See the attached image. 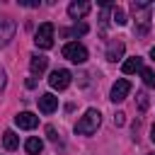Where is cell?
Returning a JSON list of instances; mask_svg holds the SVG:
<instances>
[{"label": "cell", "instance_id": "cell-8", "mask_svg": "<svg viewBox=\"0 0 155 155\" xmlns=\"http://www.w3.org/2000/svg\"><path fill=\"white\" fill-rule=\"evenodd\" d=\"M15 124H17L19 128H24V131H31V128H36L39 116H36V114H31V111H19V114L15 116Z\"/></svg>", "mask_w": 155, "mask_h": 155}, {"label": "cell", "instance_id": "cell-19", "mask_svg": "<svg viewBox=\"0 0 155 155\" xmlns=\"http://www.w3.org/2000/svg\"><path fill=\"white\" fill-rule=\"evenodd\" d=\"M87 29H90V27H87L85 22H80V24L73 27V31H65V34H87Z\"/></svg>", "mask_w": 155, "mask_h": 155}, {"label": "cell", "instance_id": "cell-20", "mask_svg": "<svg viewBox=\"0 0 155 155\" xmlns=\"http://www.w3.org/2000/svg\"><path fill=\"white\" fill-rule=\"evenodd\" d=\"M124 121H126V114L124 111H116L114 114V126H124Z\"/></svg>", "mask_w": 155, "mask_h": 155}, {"label": "cell", "instance_id": "cell-23", "mask_svg": "<svg viewBox=\"0 0 155 155\" xmlns=\"http://www.w3.org/2000/svg\"><path fill=\"white\" fill-rule=\"evenodd\" d=\"M27 87H29V90L36 87V78H29V80H27Z\"/></svg>", "mask_w": 155, "mask_h": 155}, {"label": "cell", "instance_id": "cell-6", "mask_svg": "<svg viewBox=\"0 0 155 155\" xmlns=\"http://www.w3.org/2000/svg\"><path fill=\"white\" fill-rule=\"evenodd\" d=\"M70 73L65 70V68H58V70H53L51 73V78H48V85L53 87V90H65L68 85H70Z\"/></svg>", "mask_w": 155, "mask_h": 155}, {"label": "cell", "instance_id": "cell-25", "mask_svg": "<svg viewBox=\"0 0 155 155\" xmlns=\"http://www.w3.org/2000/svg\"><path fill=\"white\" fill-rule=\"evenodd\" d=\"M150 58H153V61H155V46H153V48H150Z\"/></svg>", "mask_w": 155, "mask_h": 155}, {"label": "cell", "instance_id": "cell-15", "mask_svg": "<svg viewBox=\"0 0 155 155\" xmlns=\"http://www.w3.org/2000/svg\"><path fill=\"white\" fill-rule=\"evenodd\" d=\"M24 150L29 153V155H39L41 150H44V143H41V138H27V143H24Z\"/></svg>", "mask_w": 155, "mask_h": 155}, {"label": "cell", "instance_id": "cell-22", "mask_svg": "<svg viewBox=\"0 0 155 155\" xmlns=\"http://www.w3.org/2000/svg\"><path fill=\"white\" fill-rule=\"evenodd\" d=\"M5 85H7V75H5V70L0 68V92L5 90Z\"/></svg>", "mask_w": 155, "mask_h": 155}, {"label": "cell", "instance_id": "cell-1", "mask_svg": "<svg viewBox=\"0 0 155 155\" xmlns=\"http://www.w3.org/2000/svg\"><path fill=\"white\" fill-rule=\"evenodd\" d=\"M131 10L136 15V27H133L136 36H145L148 29H150V10H153V5L150 2H133Z\"/></svg>", "mask_w": 155, "mask_h": 155}, {"label": "cell", "instance_id": "cell-3", "mask_svg": "<svg viewBox=\"0 0 155 155\" xmlns=\"http://www.w3.org/2000/svg\"><path fill=\"white\" fill-rule=\"evenodd\" d=\"M34 44H36L39 48H51V46H53V24H51V22L39 24V29H36V34H34Z\"/></svg>", "mask_w": 155, "mask_h": 155}, {"label": "cell", "instance_id": "cell-18", "mask_svg": "<svg viewBox=\"0 0 155 155\" xmlns=\"http://www.w3.org/2000/svg\"><path fill=\"white\" fill-rule=\"evenodd\" d=\"M136 99H138L140 111H145V109H148V94H145V92H136Z\"/></svg>", "mask_w": 155, "mask_h": 155}, {"label": "cell", "instance_id": "cell-5", "mask_svg": "<svg viewBox=\"0 0 155 155\" xmlns=\"http://www.w3.org/2000/svg\"><path fill=\"white\" fill-rule=\"evenodd\" d=\"M15 31H17L15 19H10V17H0V48H5V46L15 39Z\"/></svg>", "mask_w": 155, "mask_h": 155}, {"label": "cell", "instance_id": "cell-4", "mask_svg": "<svg viewBox=\"0 0 155 155\" xmlns=\"http://www.w3.org/2000/svg\"><path fill=\"white\" fill-rule=\"evenodd\" d=\"M63 58H68L70 63H85L87 61V48L78 41H70L63 46Z\"/></svg>", "mask_w": 155, "mask_h": 155}, {"label": "cell", "instance_id": "cell-17", "mask_svg": "<svg viewBox=\"0 0 155 155\" xmlns=\"http://www.w3.org/2000/svg\"><path fill=\"white\" fill-rule=\"evenodd\" d=\"M140 75H143V82H145L148 87H155V73H153L150 68H143Z\"/></svg>", "mask_w": 155, "mask_h": 155}, {"label": "cell", "instance_id": "cell-24", "mask_svg": "<svg viewBox=\"0 0 155 155\" xmlns=\"http://www.w3.org/2000/svg\"><path fill=\"white\" fill-rule=\"evenodd\" d=\"M150 138H153V143H155V124H153V128H150Z\"/></svg>", "mask_w": 155, "mask_h": 155}, {"label": "cell", "instance_id": "cell-12", "mask_svg": "<svg viewBox=\"0 0 155 155\" xmlns=\"http://www.w3.org/2000/svg\"><path fill=\"white\" fill-rule=\"evenodd\" d=\"M124 51H126V44L119 41V39H114V41H109V46H107V58H109V61H119V58L124 56Z\"/></svg>", "mask_w": 155, "mask_h": 155}, {"label": "cell", "instance_id": "cell-14", "mask_svg": "<svg viewBox=\"0 0 155 155\" xmlns=\"http://www.w3.org/2000/svg\"><path fill=\"white\" fill-rule=\"evenodd\" d=\"M2 145H5V150H17L19 148V138L15 136V131H5L2 133Z\"/></svg>", "mask_w": 155, "mask_h": 155}, {"label": "cell", "instance_id": "cell-2", "mask_svg": "<svg viewBox=\"0 0 155 155\" xmlns=\"http://www.w3.org/2000/svg\"><path fill=\"white\" fill-rule=\"evenodd\" d=\"M99 124H102L99 109H87L85 116H80V121L75 124V133H80V136H92V133L99 128Z\"/></svg>", "mask_w": 155, "mask_h": 155}, {"label": "cell", "instance_id": "cell-7", "mask_svg": "<svg viewBox=\"0 0 155 155\" xmlns=\"http://www.w3.org/2000/svg\"><path fill=\"white\" fill-rule=\"evenodd\" d=\"M128 92H131V82L128 80H116L114 82V87H111V102H124L126 97H128Z\"/></svg>", "mask_w": 155, "mask_h": 155}, {"label": "cell", "instance_id": "cell-21", "mask_svg": "<svg viewBox=\"0 0 155 155\" xmlns=\"http://www.w3.org/2000/svg\"><path fill=\"white\" fill-rule=\"evenodd\" d=\"M46 136H48V138H51V140H53V143H58V140H61V138H58V133H56V128H53V126H46Z\"/></svg>", "mask_w": 155, "mask_h": 155}, {"label": "cell", "instance_id": "cell-13", "mask_svg": "<svg viewBox=\"0 0 155 155\" xmlns=\"http://www.w3.org/2000/svg\"><path fill=\"white\" fill-rule=\"evenodd\" d=\"M121 70H124L126 75H133V73H138V70H143V58H140V56H133V58H126V61H124V65H121Z\"/></svg>", "mask_w": 155, "mask_h": 155}, {"label": "cell", "instance_id": "cell-16", "mask_svg": "<svg viewBox=\"0 0 155 155\" xmlns=\"http://www.w3.org/2000/svg\"><path fill=\"white\" fill-rule=\"evenodd\" d=\"M111 19H114L119 27H124V24H126V15H124V10H121V7H111Z\"/></svg>", "mask_w": 155, "mask_h": 155}, {"label": "cell", "instance_id": "cell-9", "mask_svg": "<svg viewBox=\"0 0 155 155\" xmlns=\"http://www.w3.org/2000/svg\"><path fill=\"white\" fill-rule=\"evenodd\" d=\"M90 10H92V5H90L87 0H78V2H70V5H68V15H70L73 19H82Z\"/></svg>", "mask_w": 155, "mask_h": 155}, {"label": "cell", "instance_id": "cell-11", "mask_svg": "<svg viewBox=\"0 0 155 155\" xmlns=\"http://www.w3.org/2000/svg\"><path fill=\"white\" fill-rule=\"evenodd\" d=\"M39 109H41L44 114H51V111H56V109H58V97H53L51 92L41 94V97H39Z\"/></svg>", "mask_w": 155, "mask_h": 155}, {"label": "cell", "instance_id": "cell-10", "mask_svg": "<svg viewBox=\"0 0 155 155\" xmlns=\"http://www.w3.org/2000/svg\"><path fill=\"white\" fill-rule=\"evenodd\" d=\"M46 65H48V58L46 56H41V53H31L29 56V70L34 75H41L46 70Z\"/></svg>", "mask_w": 155, "mask_h": 155}]
</instances>
